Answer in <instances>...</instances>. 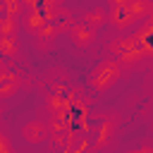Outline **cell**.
<instances>
[{
	"instance_id": "obj_1",
	"label": "cell",
	"mask_w": 153,
	"mask_h": 153,
	"mask_svg": "<svg viewBox=\"0 0 153 153\" xmlns=\"http://www.w3.org/2000/svg\"><path fill=\"white\" fill-rule=\"evenodd\" d=\"M120 76H122V65H120V60H117V57H108V60L98 62V67L91 72L88 84H91V88H96V91H108L110 86L117 84Z\"/></svg>"
},
{
	"instance_id": "obj_2",
	"label": "cell",
	"mask_w": 153,
	"mask_h": 153,
	"mask_svg": "<svg viewBox=\"0 0 153 153\" xmlns=\"http://www.w3.org/2000/svg\"><path fill=\"white\" fill-rule=\"evenodd\" d=\"M48 24H50V12H45V10L31 7V10L24 14V29H26L31 36H38Z\"/></svg>"
},
{
	"instance_id": "obj_3",
	"label": "cell",
	"mask_w": 153,
	"mask_h": 153,
	"mask_svg": "<svg viewBox=\"0 0 153 153\" xmlns=\"http://www.w3.org/2000/svg\"><path fill=\"white\" fill-rule=\"evenodd\" d=\"M108 22H110L115 29L124 31V29H129L136 19H134V14H131L129 5H127V2H122V5H112V7H110V12H108Z\"/></svg>"
},
{
	"instance_id": "obj_4",
	"label": "cell",
	"mask_w": 153,
	"mask_h": 153,
	"mask_svg": "<svg viewBox=\"0 0 153 153\" xmlns=\"http://www.w3.org/2000/svg\"><path fill=\"white\" fill-rule=\"evenodd\" d=\"M22 136L29 141V143H41L50 136V127L43 122V120H29L24 127H22Z\"/></svg>"
},
{
	"instance_id": "obj_5",
	"label": "cell",
	"mask_w": 153,
	"mask_h": 153,
	"mask_svg": "<svg viewBox=\"0 0 153 153\" xmlns=\"http://www.w3.org/2000/svg\"><path fill=\"white\" fill-rule=\"evenodd\" d=\"M50 24L57 29V33H69V29L74 26V19H72V12L62 5H57L53 12H50Z\"/></svg>"
},
{
	"instance_id": "obj_6",
	"label": "cell",
	"mask_w": 153,
	"mask_h": 153,
	"mask_svg": "<svg viewBox=\"0 0 153 153\" xmlns=\"http://www.w3.org/2000/svg\"><path fill=\"white\" fill-rule=\"evenodd\" d=\"M69 38H72V43H74L76 48H86V45H91V43H93L96 31H93V29H88L84 22H76V24L69 29Z\"/></svg>"
},
{
	"instance_id": "obj_7",
	"label": "cell",
	"mask_w": 153,
	"mask_h": 153,
	"mask_svg": "<svg viewBox=\"0 0 153 153\" xmlns=\"http://www.w3.org/2000/svg\"><path fill=\"white\" fill-rule=\"evenodd\" d=\"M110 53H115V57H122V55H127V53H131L134 48H139V43H136V38L134 36H122V38H115V41H110Z\"/></svg>"
},
{
	"instance_id": "obj_8",
	"label": "cell",
	"mask_w": 153,
	"mask_h": 153,
	"mask_svg": "<svg viewBox=\"0 0 153 153\" xmlns=\"http://www.w3.org/2000/svg\"><path fill=\"white\" fill-rule=\"evenodd\" d=\"M81 22L88 26V29H93V31H98L105 22H108V12L105 10H100V7H96V10H88V12H84L81 14Z\"/></svg>"
},
{
	"instance_id": "obj_9",
	"label": "cell",
	"mask_w": 153,
	"mask_h": 153,
	"mask_svg": "<svg viewBox=\"0 0 153 153\" xmlns=\"http://www.w3.org/2000/svg\"><path fill=\"white\" fill-rule=\"evenodd\" d=\"M19 91V76L10 74L7 67H2V76H0V96L2 98H10L12 93Z\"/></svg>"
},
{
	"instance_id": "obj_10",
	"label": "cell",
	"mask_w": 153,
	"mask_h": 153,
	"mask_svg": "<svg viewBox=\"0 0 153 153\" xmlns=\"http://www.w3.org/2000/svg\"><path fill=\"white\" fill-rule=\"evenodd\" d=\"M127 5L131 10L134 19H143L151 14V0H127Z\"/></svg>"
},
{
	"instance_id": "obj_11",
	"label": "cell",
	"mask_w": 153,
	"mask_h": 153,
	"mask_svg": "<svg viewBox=\"0 0 153 153\" xmlns=\"http://www.w3.org/2000/svg\"><path fill=\"white\" fill-rule=\"evenodd\" d=\"M0 53H2V57H14L19 53L14 36H0Z\"/></svg>"
},
{
	"instance_id": "obj_12",
	"label": "cell",
	"mask_w": 153,
	"mask_h": 153,
	"mask_svg": "<svg viewBox=\"0 0 153 153\" xmlns=\"http://www.w3.org/2000/svg\"><path fill=\"white\" fill-rule=\"evenodd\" d=\"M26 0H2V17H19Z\"/></svg>"
},
{
	"instance_id": "obj_13",
	"label": "cell",
	"mask_w": 153,
	"mask_h": 153,
	"mask_svg": "<svg viewBox=\"0 0 153 153\" xmlns=\"http://www.w3.org/2000/svg\"><path fill=\"white\" fill-rule=\"evenodd\" d=\"M112 129H115V124H112L110 120H105V122L100 124V131H98V139H96V148H103V146L110 141V136H112Z\"/></svg>"
},
{
	"instance_id": "obj_14",
	"label": "cell",
	"mask_w": 153,
	"mask_h": 153,
	"mask_svg": "<svg viewBox=\"0 0 153 153\" xmlns=\"http://www.w3.org/2000/svg\"><path fill=\"white\" fill-rule=\"evenodd\" d=\"M14 26H17L14 17H2L0 19V36H14Z\"/></svg>"
},
{
	"instance_id": "obj_15",
	"label": "cell",
	"mask_w": 153,
	"mask_h": 153,
	"mask_svg": "<svg viewBox=\"0 0 153 153\" xmlns=\"http://www.w3.org/2000/svg\"><path fill=\"white\" fill-rule=\"evenodd\" d=\"M0 153H14V148H12V143L5 134H0Z\"/></svg>"
},
{
	"instance_id": "obj_16",
	"label": "cell",
	"mask_w": 153,
	"mask_h": 153,
	"mask_svg": "<svg viewBox=\"0 0 153 153\" xmlns=\"http://www.w3.org/2000/svg\"><path fill=\"white\" fill-rule=\"evenodd\" d=\"M122 2H127V0H110V7L112 5H122Z\"/></svg>"
},
{
	"instance_id": "obj_17",
	"label": "cell",
	"mask_w": 153,
	"mask_h": 153,
	"mask_svg": "<svg viewBox=\"0 0 153 153\" xmlns=\"http://www.w3.org/2000/svg\"><path fill=\"white\" fill-rule=\"evenodd\" d=\"M148 17H151V19H153V2H151V14H148Z\"/></svg>"
}]
</instances>
